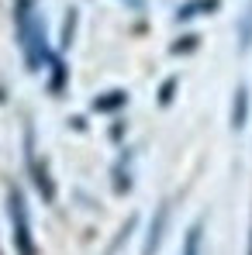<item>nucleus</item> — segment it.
I'll return each instance as SVG.
<instances>
[{
    "label": "nucleus",
    "mask_w": 252,
    "mask_h": 255,
    "mask_svg": "<svg viewBox=\"0 0 252 255\" xmlns=\"http://www.w3.org/2000/svg\"><path fill=\"white\" fill-rule=\"evenodd\" d=\"M17 38H21V52L28 69H42V62H48V45H45V21L38 14V7L31 0L17 3Z\"/></svg>",
    "instance_id": "1"
},
{
    "label": "nucleus",
    "mask_w": 252,
    "mask_h": 255,
    "mask_svg": "<svg viewBox=\"0 0 252 255\" xmlns=\"http://www.w3.org/2000/svg\"><path fill=\"white\" fill-rule=\"evenodd\" d=\"M10 224H14V245H17V255H35V245H31V224H28V207H24L21 190H10Z\"/></svg>",
    "instance_id": "2"
},
{
    "label": "nucleus",
    "mask_w": 252,
    "mask_h": 255,
    "mask_svg": "<svg viewBox=\"0 0 252 255\" xmlns=\"http://www.w3.org/2000/svg\"><path fill=\"white\" fill-rule=\"evenodd\" d=\"M166 217H169V207L163 204L156 217H152V224H149V238H145V255H156L159 252V242H163V228H166Z\"/></svg>",
    "instance_id": "3"
},
{
    "label": "nucleus",
    "mask_w": 252,
    "mask_h": 255,
    "mask_svg": "<svg viewBox=\"0 0 252 255\" xmlns=\"http://www.w3.org/2000/svg\"><path fill=\"white\" fill-rule=\"evenodd\" d=\"M183 255H201V224H194L187 231V245H183Z\"/></svg>",
    "instance_id": "4"
},
{
    "label": "nucleus",
    "mask_w": 252,
    "mask_h": 255,
    "mask_svg": "<svg viewBox=\"0 0 252 255\" xmlns=\"http://www.w3.org/2000/svg\"><path fill=\"white\" fill-rule=\"evenodd\" d=\"M214 3H218V0H194V3H187L176 17H180V21H187V17H194V14H204L201 7H214Z\"/></svg>",
    "instance_id": "5"
},
{
    "label": "nucleus",
    "mask_w": 252,
    "mask_h": 255,
    "mask_svg": "<svg viewBox=\"0 0 252 255\" xmlns=\"http://www.w3.org/2000/svg\"><path fill=\"white\" fill-rule=\"evenodd\" d=\"M232 118H235V121H232L235 128L246 125V90H239V93H235V114H232Z\"/></svg>",
    "instance_id": "6"
}]
</instances>
